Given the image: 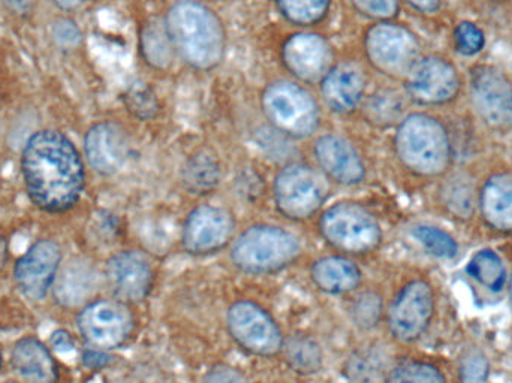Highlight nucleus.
Returning <instances> with one entry per match:
<instances>
[{
	"label": "nucleus",
	"mask_w": 512,
	"mask_h": 383,
	"mask_svg": "<svg viewBox=\"0 0 512 383\" xmlns=\"http://www.w3.org/2000/svg\"><path fill=\"white\" fill-rule=\"evenodd\" d=\"M21 173L30 201L47 213L71 210L83 195L86 173L80 152L54 129L35 132L27 140Z\"/></svg>",
	"instance_id": "nucleus-1"
},
{
	"label": "nucleus",
	"mask_w": 512,
	"mask_h": 383,
	"mask_svg": "<svg viewBox=\"0 0 512 383\" xmlns=\"http://www.w3.org/2000/svg\"><path fill=\"white\" fill-rule=\"evenodd\" d=\"M176 56L189 68L209 72L224 62L227 29L224 21L201 0H176L164 17Z\"/></svg>",
	"instance_id": "nucleus-2"
},
{
	"label": "nucleus",
	"mask_w": 512,
	"mask_h": 383,
	"mask_svg": "<svg viewBox=\"0 0 512 383\" xmlns=\"http://www.w3.org/2000/svg\"><path fill=\"white\" fill-rule=\"evenodd\" d=\"M394 150L400 164L420 177L447 173L453 161V146L444 123L426 113L403 117L394 134Z\"/></svg>",
	"instance_id": "nucleus-3"
},
{
	"label": "nucleus",
	"mask_w": 512,
	"mask_h": 383,
	"mask_svg": "<svg viewBox=\"0 0 512 383\" xmlns=\"http://www.w3.org/2000/svg\"><path fill=\"white\" fill-rule=\"evenodd\" d=\"M268 125L289 140H307L321 128V107L315 96L295 80H274L261 93Z\"/></svg>",
	"instance_id": "nucleus-4"
},
{
	"label": "nucleus",
	"mask_w": 512,
	"mask_h": 383,
	"mask_svg": "<svg viewBox=\"0 0 512 383\" xmlns=\"http://www.w3.org/2000/svg\"><path fill=\"white\" fill-rule=\"evenodd\" d=\"M301 253L294 232L279 225H254L234 241L231 261L243 273L271 274L289 267Z\"/></svg>",
	"instance_id": "nucleus-5"
},
{
	"label": "nucleus",
	"mask_w": 512,
	"mask_h": 383,
	"mask_svg": "<svg viewBox=\"0 0 512 383\" xmlns=\"http://www.w3.org/2000/svg\"><path fill=\"white\" fill-rule=\"evenodd\" d=\"M328 180L324 174L303 162H291L274 177L273 198L277 211L286 219H310L327 201Z\"/></svg>",
	"instance_id": "nucleus-6"
},
{
	"label": "nucleus",
	"mask_w": 512,
	"mask_h": 383,
	"mask_svg": "<svg viewBox=\"0 0 512 383\" xmlns=\"http://www.w3.org/2000/svg\"><path fill=\"white\" fill-rule=\"evenodd\" d=\"M322 237L340 252L360 255L378 249L382 229L376 217L357 202H337L319 219Z\"/></svg>",
	"instance_id": "nucleus-7"
},
{
	"label": "nucleus",
	"mask_w": 512,
	"mask_h": 383,
	"mask_svg": "<svg viewBox=\"0 0 512 383\" xmlns=\"http://www.w3.org/2000/svg\"><path fill=\"white\" fill-rule=\"evenodd\" d=\"M364 54L379 74L405 78L421 59V45L417 35L403 24L378 21L364 35Z\"/></svg>",
	"instance_id": "nucleus-8"
},
{
	"label": "nucleus",
	"mask_w": 512,
	"mask_h": 383,
	"mask_svg": "<svg viewBox=\"0 0 512 383\" xmlns=\"http://www.w3.org/2000/svg\"><path fill=\"white\" fill-rule=\"evenodd\" d=\"M228 333L234 342L255 357H274L285 339L273 316L254 301H237L228 309Z\"/></svg>",
	"instance_id": "nucleus-9"
},
{
	"label": "nucleus",
	"mask_w": 512,
	"mask_h": 383,
	"mask_svg": "<svg viewBox=\"0 0 512 383\" xmlns=\"http://www.w3.org/2000/svg\"><path fill=\"white\" fill-rule=\"evenodd\" d=\"M78 330L95 349L110 351L128 342L134 331V315L122 300H99L78 315Z\"/></svg>",
	"instance_id": "nucleus-10"
},
{
	"label": "nucleus",
	"mask_w": 512,
	"mask_h": 383,
	"mask_svg": "<svg viewBox=\"0 0 512 383\" xmlns=\"http://www.w3.org/2000/svg\"><path fill=\"white\" fill-rule=\"evenodd\" d=\"M403 80L409 99L424 107L454 101L462 87L456 66L439 56L421 57Z\"/></svg>",
	"instance_id": "nucleus-11"
},
{
	"label": "nucleus",
	"mask_w": 512,
	"mask_h": 383,
	"mask_svg": "<svg viewBox=\"0 0 512 383\" xmlns=\"http://www.w3.org/2000/svg\"><path fill=\"white\" fill-rule=\"evenodd\" d=\"M471 98L478 116L489 128H512V84L504 71L492 65L475 66L471 72Z\"/></svg>",
	"instance_id": "nucleus-12"
},
{
	"label": "nucleus",
	"mask_w": 512,
	"mask_h": 383,
	"mask_svg": "<svg viewBox=\"0 0 512 383\" xmlns=\"http://www.w3.org/2000/svg\"><path fill=\"white\" fill-rule=\"evenodd\" d=\"M236 232V219L227 208L203 204L195 207L183 225V249L191 255H210L227 247Z\"/></svg>",
	"instance_id": "nucleus-13"
},
{
	"label": "nucleus",
	"mask_w": 512,
	"mask_h": 383,
	"mask_svg": "<svg viewBox=\"0 0 512 383\" xmlns=\"http://www.w3.org/2000/svg\"><path fill=\"white\" fill-rule=\"evenodd\" d=\"M435 310V298L429 283L415 280L408 283L391 303L388 328L394 339L414 342L426 333Z\"/></svg>",
	"instance_id": "nucleus-14"
},
{
	"label": "nucleus",
	"mask_w": 512,
	"mask_h": 383,
	"mask_svg": "<svg viewBox=\"0 0 512 383\" xmlns=\"http://www.w3.org/2000/svg\"><path fill=\"white\" fill-rule=\"evenodd\" d=\"M286 71L301 84H319L333 65V48L321 33L297 32L289 35L280 48Z\"/></svg>",
	"instance_id": "nucleus-15"
},
{
	"label": "nucleus",
	"mask_w": 512,
	"mask_h": 383,
	"mask_svg": "<svg viewBox=\"0 0 512 383\" xmlns=\"http://www.w3.org/2000/svg\"><path fill=\"white\" fill-rule=\"evenodd\" d=\"M318 170L340 186H357L366 179V164L357 147L339 134H324L313 144Z\"/></svg>",
	"instance_id": "nucleus-16"
},
{
	"label": "nucleus",
	"mask_w": 512,
	"mask_h": 383,
	"mask_svg": "<svg viewBox=\"0 0 512 383\" xmlns=\"http://www.w3.org/2000/svg\"><path fill=\"white\" fill-rule=\"evenodd\" d=\"M62 250L53 240L33 244L15 265V282L29 300H42L59 270Z\"/></svg>",
	"instance_id": "nucleus-17"
},
{
	"label": "nucleus",
	"mask_w": 512,
	"mask_h": 383,
	"mask_svg": "<svg viewBox=\"0 0 512 383\" xmlns=\"http://www.w3.org/2000/svg\"><path fill=\"white\" fill-rule=\"evenodd\" d=\"M367 89L363 68L352 60L333 63L319 81L325 107L336 114H349L360 107Z\"/></svg>",
	"instance_id": "nucleus-18"
},
{
	"label": "nucleus",
	"mask_w": 512,
	"mask_h": 383,
	"mask_svg": "<svg viewBox=\"0 0 512 383\" xmlns=\"http://www.w3.org/2000/svg\"><path fill=\"white\" fill-rule=\"evenodd\" d=\"M84 153L93 171L105 177L114 176L128 161V134L119 123H96L84 137Z\"/></svg>",
	"instance_id": "nucleus-19"
},
{
	"label": "nucleus",
	"mask_w": 512,
	"mask_h": 383,
	"mask_svg": "<svg viewBox=\"0 0 512 383\" xmlns=\"http://www.w3.org/2000/svg\"><path fill=\"white\" fill-rule=\"evenodd\" d=\"M107 280L119 300H144L153 285L152 264L138 250L119 252L108 261Z\"/></svg>",
	"instance_id": "nucleus-20"
},
{
	"label": "nucleus",
	"mask_w": 512,
	"mask_h": 383,
	"mask_svg": "<svg viewBox=\"0 0 512 383\" xmlns=\"http://www.w3.org/2000/svg\"><path fill=\"white\" fill-rule=\"evenodd\" d=\"M310 277L324 294L346 295L357 291L363 273L354 261L345 256H325L313 262Z\"/></svg>",
	"instance_id": "nucleus-21"
},
{
	"label": "nucleus",
	"mask_w": 512,
	"mask_h": 383,
	"mask_svg": "<svg viewBox=\"0 0 512 383\" xmlns=\"http://www.w3.org/2000/svg\"><path fill=\"white\" fill-rule=\"evenodd\" d=\"M12 366L18 375L32 383H56L59 369L47 348L36 339H23L12 351Z\"/></svg>",
	"instance_id": "nucleus-22"
},
{
	"label": "nucleus",
	"mask_w": 512,
	"mask_h": 383,
	"mask_svg": "<svg viewBox=\"0 0 512 383\" xmlns=\"http://www.w3.org/2000/svg\"><path fill=\"white\" fill-rule=\"evenodd\" d=\"M480 208L487 225L496 231H512V176L495 174L480 193Z\"/></svg>",
	"instance_id": "nucleus-23"
},
{
	"label": "nucleus",
	"mask_w": 512,
	"mask_h": 383,
	"mask_svg": "<svg viewBox=\"0 0 512 383\" xmlns=\"http://www.w3.org/2000/svg\"><path fill=\"white\" fill-rule=\"evenodd\" d=\"M140 51L144 62L158 71L171 68L176 51L165 29L164 20H149L140 33Z\"/></svg>",
	"instance_id": "nucleus-24"
},
{
	"label": "nucleus",
	"mask_w": 512,
	"mask_h": 383,
	"mask_svg": "<svg viewBox=\"0 0 512 383\" xmlns=\"http://www.w3.org/2000/svg\"><path fill=\"white\" fill-rule=\"evenodd\" d=\"M222 170L218 158L209 152L191 156L183 167V186L194 195H206L218 188Z\"/></svg>",
	"instance_id": "nucleus-25"
},
{
	"label": "nucleus",
	"mask_w": 512,
	"mask_h": 383,
	"mask_svg": "<svg viewBox=\"0 0 512 383\" xmlns=\"http://www.w3.org/2000/svg\"><path fill=\"white\" fill-rule=\"evenodd\" d=\"M286 361L300 375H315L324 364V352L318 340L306 334H298L283 345Z\"/></svg>",
	"instance_id": "nucleus-26"
},
{
	"label": "nucleus",
	"mask_w": 512,
	"mask_h": 383,
	"mask_svg": "<svg viewBox=\"0 0 512 383\" xmlns=\"http://www.w3.org/2000/svg\"><path fill=\"white\" fill-rule=\"evenodd\" d=\"M286 21L300 27L322 23L330 14L331 0H274Z\"/></svg>",
	"instance_id": "nucleus-27"
},
{
	"label": "nucleus",
	"mask_w": 512,
	"mask_h": 383,
	"mask_svg": "<svg viewBox=\"0 0 512 383\" xmlns=\"http://www.w3.org/2000/svg\"><path fill=\"white\" fill-rule=\"evenodd\" d=\"M469 276L474 277L481 285L486 286L492 292H501L507 282L502 259L492 250H483L477 253L466 267Z\"/></svg>",
	"instance_id": "nucleus-28"
},
{
	"label": "nucleus",
	"mask_w": 512,
	"mask_h": 383,
	"mask_svg": "<svg viewBox=\"0 0 512 383\" xmlns=\"http://www.w3.org/2000/svg\"><path fill=\"white\" fill-rule=\"evenodd\" d=\"M385 383H445V379L432 364L405 361L388 373Z\"/></svg>",
	"instance_id": "nucleus-29"
},
{
	"label": "nucleus",
	"mask_w": 512,
	"mask_h": 383,
	"mask_svg": "<svg viewBox=\"0 0 512 383\" xmlns=\"http://www.w3.org/2000/svg\"><path fill=\"white\" fill-rule=\"evenodd\" d=\"M414 237L426 247L427 252L438 258L451 259L457 255V243L454 238L435 226H417L414 229Z\"/></svg>",
	"instance_id": "nucleus-30"
},
{
	"label": "nucleus",
	"mask_w": 512,
	"mask_h": 383,
	"mask_svg": "<svg viewBox=\"0 0 512 383\" xmlns=\"http://www.w3.org/2000/svg\"><path fill=\"white\" fill-rule=\"evenodd\" d=\"M445 205L457 216H471L475 207V193L468 180L459 177L444 189Z\"/></svg>",
	"instance_id": "nucleus-31"
},
{
	"label": "nucleus",
	"mask_w": 512,
	"mask_h": 383,
	"mask_svg": "<svg viewBox=\"0 0 512 383\" xmlns=\"http://www.w3.org/2000/svg\"><path fill=\"white\" fill-rule=\"evenodd\" d=\"M378 373V355L370 349L352 354L345 366L346 378L354 383H372Z\"/></svg>",
	"instance_id": "nucleus-32"
},
{
	"label": "nucleus",
	"mask_w": 512,
	"mask_h": 383,
	"mask_svg": "<svg viewBox=\"0 0 512 383\" xmlns=\"http://www.w3.org/2000/svg\"><path fill=\"white\" fill-rule=\"evenodd\" d=\"M454 45L463 56H475L486 45V36L477 24L472 21H462L454 29Z\"/></svg>",
	"instance_id": "nucleus-33"
},
{
	"label": "nucleus",
	"mask_w": 512,
	"mask_h": 383,
	"mask_svg": "<svg viewBox=\"0 0 512 383\" xmlns=\"http://www.w3.org/2000/svg\"><path fill=\"white\" fill-rule=\"evenodd\" d=\"M352 8L370 20L393 21L399 15V0H349Z\"/></svg>",
	"instance_id": "nucleus-34"
},
{
	"label": "nucleus",
	"mask_w": 512,
	"mask_h": 383,
	"mask_svg": "<svg viewBox=\"0 0 512 383\" xmlns=\"http://www.w3.org/2000/svg\"><path fill=\"white\" fill-rule=\"evenodd\" d=\"M382 313V301L378 295L363 294L352 306V319L361 328H372L378 324Z\"/></svg>",
	"instance_id": "nucleus-35"
},
{
	"label": "nucleus",
	"mask_w": 512,
	"mask_h": 383,
	"mask_svg": "<svg viewBox=\"0 0 512 383\" xmlns=\"http://www.w3.org/2000/svg\"><path fill=\"white\" fill-rule=\"evenodd\" d=\"M126 107L134 114L135 117H140L143 120L152 119L155 114L156 105L155 96L147 89H132L126 93L125 96Z\"/></svg>",
	"instance_id": "nucleus-36"
},
{
	"label": "nucleus",
	"mask_w": 512,
	"mask_h": 383,
	"mask_svg": "<svg viewBox=\"0 0 512 383\" xmlns=\"http://www.w3.org/2000/svg\"><path fill=\"white\" fill-rule=\"evenodd\" d=\"M462 383H486L489 378V363L481 352H469L460 369Z\"/></svg>",
	"instance_id": "nucleus-37"
},
{
	"label": "nucleus",
	"mask_w": 512,
	"mask_h": 383,
	"mask_svg": "<svg viewBox=\"0 0 512 383\" xmlns=\"http://www.w3.org/2000/svg\"><path fill=\"white\" fill-rule=\"evenodd\" d=\"M51 36H53L54 42L57 47L65 48V50H72V48L80 47L81 41H83V35H81L80 27L69 20V18H60L54 23L53 30H51Z\"/></svg>",
	"instance_id": "nucleus-38"
},
{
	"label": "nucleus",
	"mask_w": 512,
	"mask_h": 383,
	"mask_svg": "<svg viewBox=\"0 0 512 383\" xmlns=\"http://www.w3.org/2000/svg\"><path fill=\"white\" fill-rule=\"evenodd\" d=\"M203 383H249V381L242 372L234 367L218 364L207 372Z\"/></svg>",
	"instance_id": "nucleus-39"
},
{
	"label": "nucleus",
	"mask_w": 512,
	"mask_h": 383,
	"mask_svg": "<svg viewBox=\"0 0 512 383\" xmlns=\"http://www.w3.org/2000/svg\"><path fill=\"white\" fill-rule=\"evenodd\" d=\"M83 363L89 369H102L110 364V357L101 349H87L83 354Z\"/></svg>",
	"instance_id": "nucleus-40"
},
{
	"label": "nucleus",
	"mask_w": 512,
	"mask_h": 383,
	"mask_svg": "<svg viewBox=\"0 0 512 383\" xmlns=\"http://www.w3.org/2000/svg\"><path fill=\"white\" fill-rule=\"evenodd\" d=\"M36 0H0L3 6L8 9L11 14L17 17H26L32 12Z\"/></svg>",
	"instance_id": "nucleus-41"
},
{
	"label": "nucleus",
	"mask_w": 512,
	"mask_h": 383,
	"mask_svg": "<svg viewBox=\"0 0 512 383\" xmlns=\"http://www.w3.org/2000/svg\"><path fill=\"white\" fill-rule=\"evenodd\" d=\"M405 2L423 14H435L441 8L442 0H405Z\"/></svg>",
	"instance_id": "nucleus-42"
},
{
	"label": "nucleus",
	"mask_w": 512,
	"mask_h": 383,
	"mask_svg": "<svg viewBox=\"0 0 512 383\" xmlns=\"http://www.w3.org/2000/svg\"><path fill=\"white\" fill-rule=\"evenodd\" d=\"M51 345L60 352L71 351V349L74 348L71 336L63 330L56 331V333L51 336Z\"/></svg>",
	"instance_id": "nucleus-43"
},
{
	"label": "nucleus",
	"mask_w": 512,
	"mask_h": 383,
	"mask_svg": "<svg viewBox=\"0 0 512 383\" xmlns=\"http://www.w3.org/2000/svg\"><path fill=\"white\" fill-rule=\"evenodd\" d=\"M51 2L63 11H72V9L78 8L83 0H51Z\"/></svg>",
	"instance_id": "nucleus-44"
},
{
	"label": "nucleus",
	"mask_w": 512,
	"mask_h": 383,
	"mask_svg": "<svg viewBox=\"0 0 512 383\" xmlns=\"http://www.w3.org/2000/svg\"><path fill=\"white\" fill-rule=\"evenodd\" d=\"M0 367H2V355H0Z\"/></svg>",
	"instance_id": "nucleus-45"
},
{
	"label": "nucleus",
	"mask_w": 512,
	"mask_h": 383,
	"mask_svg": "<svg viewBox=\"0 0 512 383\" xmlns=\"http://www.w3.org/2000/svg\"><path fill=\"white\" fill-rule=\"evenodd\" d=\"M511 304H512V280H511Z\"/></svg>",
	"instance_id": "nucleus-46"
},
{
	"label": "nucleus",
	"mask_w": 512,
	"mask_h": 383,
	"mask_svg": "<svg viewBox=\"0 0 512 383\" xmlns=\"http://www.w3.org/2000/svg\"><path fill=\"white\" fill-rule=\"evenodd\" d=\"M6 383H14V382H6Z\"/></svg>",
	"instance_id": "nucleus-47"
}]
</instances>
